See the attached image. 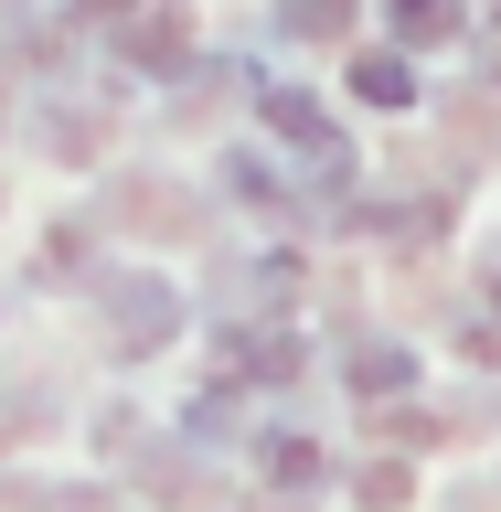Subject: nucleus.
<instances>
[{"instance_id": "nucleus-1", "label": "nucleus", "mask_w": 501, "mask_h": 512, "mask_svg": "<svg viewBox=\"0 0 501 512\" xmlns=\"http://www.w3.org/2000/svg\"><path fill=\"white\" fill-rule=\"evenodd\" d=\"M395 22H406V43H448L459 11H448V0H395Z\"/></svg>"}, {"instance_id": "nucleus-2", "label": "nucleus", "mask_w": 501, "mask_h": 512, "mask_svg": "<svg viewBox=\"0 0 501 512\" xmlns=\"http://www.w3.org/2000/svg\"><path fill=\"white\" fill-rule=\"evenodd\" d=\"M342 11H352V0H288V22H299V32H331Z\"/></svg>"}]
</instances>
